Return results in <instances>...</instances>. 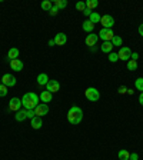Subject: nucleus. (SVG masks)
Here are the masks:
<instances>
[{"label":"nucleus","instance_id":"f257e3e1","mask_svg":"<svg viewBox=\"0 0 143 160\" xmlns=\"http://www.w3.org/2000/svg\"><path fill=\"white\" fill-rule=\"evenodd\" d=\"M39 96L33 92H29V93H24V96L22 97V104L26 110H34L39 106Z\"/></svg>","mask_w":143,"mask_h":160},{"label":"nucleus","instance_id":"f03ea898","mask_svg":"<svg viewBox=\"0 0 143 160\" xmlns=\"http://www.w3.org/2000/svg\"><path fill=\"white\" fill-rule=\"evenodd\" d=\"M83 119V110L80 109L79 106H72L67 112V120L72 124H79Z\"/></svg>","mask_w":143,"mask_h":160},{"label":"nucleus","instance_id":"7ed1b4c3","mask_svg":"<svg viewBox=\"0 0 143 160\" xmlns=\"http://www.w3.org/2000/svg\"><path fill=\"white\" fill-rule=\"evenodd\" d=\"M84 96H86V99L90 100V102H97V100L100 99L99 90L94 89V87H89V89H86V92H84Z\"/></svg>","mask_w":143,"mask_h":160},{"label":"nucleus","instance_id":"20e7f679","mask_svg":"<svg viewBox=\"0 0 143 160\" xmlns=\"http://www.w3.org/2000/svg\"><path fill=\"white\" fill-rule=\"evenodd\" d=\"M99 39H102L103 42H112V39H113L115 33H113V30L112 29H102L99 32Z\"/></svg>","mask_w":143,"mask_h":160},{"label":"nucleus","instance_id":"39448f33","mask_svg":"<svg viewBox=\"0 0 143 160\" xmlns=\"http://www.w3.org/2000/svg\"><path fill=\"white\" fill-rule=\"evenodd\" d=\"M130 56H132V50H130L129 47H120L119 52H117L119 60H123V62H129Z\"/></svg>","mask_w":143,"mask_h":160},{"label":"nucleus","instance_id":"423d86ee","mask_svg":"<svg viewBox=\"0 0 143 160\" xmlns=\"http://www.w3.org/2000/svg\"><path fill=\"white\" fill-rule=\"evenodd\" d=\"M100 24L103 26V29H112L115 24V19L110 14H105V16H102V19H100Z\"/></svg>","mask_w":143,"mask_h":160},{"label":"nucleus","instance_id":"0eeeda50","mask_svg":"<svg viewBox=\"0 0 143 160\" xmlns=\"http://www.w3.org/2000/svg\"><path fill=\"white\" fill-rule=\"evenodd\" d=\"M2 84H4L6 87H13L14 84H16V77L10 73L3 74V77H2Z\"/></svg>","mask_w":143,"mask_h":160},{"label":"nucleus","instance_id":"6e6552de","mask_svg":"<svg viewBox=\"0 0 143 160\" xmlns=\"http://www.w3.org/2000/svg\"><path fill=\"white\" fill-rule=\"evenodd\" d=\"M22 99H17V97H13V99H10V102H9V109L12 110V112H19L20 109H22Z\"/></svg>","mask_w":143,"mask_h":160},{"label":"nucleus","instance_id":"1a4fd4ad","mask_svg":"<svg viewBox=\"0 0 143 160\" xmlns=\"http://www.w3.org/2000/svg\"><path fill=\"white\" fill-rule=\"evenodd\" d=\"M34 113H36V116L42 117V116H46L47 113H49V104L46 103H40L39 106L34 109Z\"/></svg>","mask_w":143,"mask_h":160},{"label":"nucleus","instance_id":"9d476101","mask_svg":"<svg viewBox=\"0 0 143 160\" xmlns=\"http://www.w3.org/2000/svg\"><path fill=\"white\" fill-rule=\"evenodd\" d=\"M46 90H47V92H50L52 94L56 93V92H59V90H60L59 82H57V80H49V83L46 84Z\"/></svg>","mask_w":143,"mask_h":160},{"label":"nucleus","instance_id":"9b49d317","mask_svg":"<svg viewBox=\"0 0 143 160\" xmlns=\"http://www.w3.org/2000/svg\"><path fill=\"white\" fill-rule=\"evenodd\" d=\"M53 40H54V43H56V46H64L67 43V36L64 33H57Z\"/></svg>","mask_w":143,"mask_h":160},{"label":"nucleus","instance_id":"f8f14e48","mask_svg":"<svg viewBox=\"0 0 143 160\" xmlns=\"http://www.w3.org/2000/svg\"><path fill=\"white\" fill-rule=\"evenodd\" d=\"M10 67H12L14 72H22L23 67H24V64L20 59H16V60H10Z\"/></svg>","mask_w":143,"mask_h":160},{"label":"nucleus","instance_id":"ddd939ff","mask_svg":"<svg viewBox=\"0 0 143 160\" xmlns=\"http://www.w3.org/2000/svg\"><path fill=\"white\" fill-rule=\"evenodd\" d=\"M97 40H99V36H97V34L90 33V34H87V37H86V44L89 47H93V46H96Z\"/></svg>","mask_w":143,"mask_h":160},{"label":"nucleus","instance_id":"4468645a","mask_svg":"<svg viewBox=\"0 0 143 160\" xmlns=\"http://www.w3.org/2000/svg\"><path fill=\"white\" fill-rule=\"evenodd\" d=\"M39 99L42 100V102H43V103H50V102H52V99H53V94L50 93V92H42V93H40V96H39Z\"/></svg>","mask_w":143,"mask_h":160},{"label":"nucleus","instance_id":"2eb2a0df","mask_svg":"<svg viewBox=\"0 0 143 160\" xmlns=\"http://www.w3.org/2000/svg\"><path fill=\"white\" fill-rule=\"evenodd\" d=\"M30 124H32V127H33V129L39 130L40 127L43 126V120H42V117L36 116V117H33V119L30 120Z\"/></svg>","mask_w":143,"mask_h":160},{"label":"nucleus","instance_id":"dca6fc26","mask_svg":"<svg viewBox=\"0 0 143 160\" xmlns=\"http://www.w3.org/2000/svg\"><path fill=\"white\" fill-rule=\"evenodd\" d=\"M14 119H16V122H23V120L27 119V110L26 109H20L19 112H16V114H14Z\"/></svg>","mask_w":143,"mask_h":160},{"label":"nucleus","instance_id":"f3484780","mask_svg":"<svg viewBox=\"0 0 143 160\" xmlns=\"http://www.w3.org/2000/svg\"><path fill=\"white\" fill-rule=\"evenodd\" d=\"M47 83H49V76L46 73H40L37 76V84L39 86H46Z\"/></svg>","mask_w":143,"mask_h":160},{"label":"nucleus","instance_id":"a211bd4d","mask_svg":"<svg viewBox=\"0 0 143 160\" xmlns=\"http://www.w3.org/2000/svg\"><path fill=\"white\" fill-rule=\"evenodd\" d=\"M83 30L86 32V33H92V32L94 30V24L92 23L89 19L84 20V22H83Z\"/></svg>","mask_w":143,"mask_h":160},{"label":"nucleus","instance_id":"6ab92c4d","mask_svg":"<svg viewBox=\"0 0 143 160\" xmlns=\"http://www.w3.org/2000/svg\"><path fill=\"white\" fill-rule=\"evenodd\" d=\"M7 57H9V60H16L17 57H19V49L12 47V49L7 52Z\"/></svg>","mask_w":143,"mask_h":160},{"label":"nucleus","instance_id":"aec40b11","mask_svg":"<svg viewBox=\"0 0 143 160\" xmlns=\"http://www.w3.org/2000/svg\"><path fill=\"white\" fill-rule=\"evenodd\" d=\"M112 49H113V44L110 43V42H103V44L100 46V50L103 53H112Z\"/></svg>","mask_w":143,"mask_h":160},{"label":"nucleus","instance_id":"412c9836","mask_svg":"<svg viewBox=\"0 0 143 160\" xmlns=\"http://www.w3.org/2000/svg\"><path fill=\"white\" fill-rule=\"evenodd\" d=\"M100 19H102V16H100L99 13H96V12H92V14L89 16V20H90V22H92L93 24L100 23Z\"/></svg>","mask_w":143,"mask_h":160},{"label":"nucleus","instance_id":"4be33fe9","mask_svg":"<svg viewBox=\"0 0 143 160\" xmlns=\"http://www.w3.org/2000/svg\"><path fill=\"white\" fill-rule=\"evenodd\" d=\"M97 6H99V2H97V0H87L86 2V9H89V10L96 9Z\"/></svg>","mask_w":143,"mask_h":160},{"label":"nucleus","instance_id":"5701e85b","mask_svg":"<svg viewBox=\"0 0 143 160\" xmlns=\"http://www.w3.org/2000/svg\"><path fill=\"white\" fill-rule=\"evenodd\" d=\"M110 43L113 44V47H115V46H122V43H123V39H122L120 36H117V34H115Z\"/></svg>","mask_w":143,"mask_h":160},{"label":"nucleus","instance_id":"b1692460","mask_svg":"<svg viewBox=\"0 0 143 160\" xmlns=\"http://www.w3.org/2000/svg\"><path fill=\"white\" fill-rule=\"evenodd\" d=\"M52 7H53V3H52L50 0H43V2H42V9H43L44 12H50Z\"/></svg>","mask_w":143,"mask_h":160},{"label":"nucleus","instance_id":"393cba45","mask_svg":"<svg viewBox=\"0 0 143 160\" xmlns=\"http://www.w3.org/2000/svg\"><path fill=\"white\" fill-rule=\"evenodd\" d=\"M117 156H119V159H120V160H129L130 153L127 152V150H120L119 153H117Z\"/></svg>","mask_w":143,"mask_h":160},{"label":"nucleus","instance_id":"a878e982","mask_svg":"<svg viewBox=\"0 0 143 160\" xmlns=\"http://www.w3.org/2000/svg\"><path fill=\"white\" fill-rule=\"evenodd\" d=\"M135 87H136L139 92H143V77H139V79L135 80Z\"/></svg>","mask_w":143,"mask_h":160},{"label":"nucleus","instance_id":"bb28decb","mask_svg":"<svg viewBox=\"0 0 143 160\" xmlns=\"http://www.w3.org/2000/svg\"><path fill=\"white\" fill-rule=\"evenodd\" d=\"M127 69H129L130 72H135V70L137 69V62H135V60L130 59L129 62H127Z\"/></svg>","mask_w":143,"mask_h":160},{"label":"nucleus","instance_id":"cd10ccee","mask_svg":"<svg viewBox=\"0 0 143 160\" xmlns=\"http://www.w3.org/2000/svg\"><path fill=\"white\" fill-rule=\"evenodd\" d=\"M54 6L57 7V9H64V7L67 6V2L66 0H56V2H54Z\"/></svg>","mask_w":143,"mask_h":160},{"label":"nucleus","instance_id":"c85d7f7f","mask_svg":"<svg viewBox=\"0 0 143 160\" xmlns=\"http://www.w3.org/2000/svg\"><path fill=\"white\" fill-rule=\"evenodd\" d=\"M76 9L79 10V12H82V13H83L84 10H86V2H77V3H76Z\"/></svg>","mask_w":143,"mask_h":160},{"label":"nucleus","instance_id":"c756f323","mask_svg":"<svg viewBox=\"0 0 143 160\" xmlns=\"http://www.w3.org/2000/svg\"><path fill=\"white\" fill-rule=\"evenodd\" d=\"M7 94V87L4 84H0V97H4Z\"/></svg>","mask_w":143,"mask_h":160},{"label":"nucleus","instance_id":"7c9ffc66","mask_svg":"<svg viewBox=\"0 0 143 160\" xmlns=\"http://www.w3.org/2000/svg\"><path fill=\"white\" fill-rule=\"evenodd\" d=\"M117 53H109V60L112 62V63H115V62H117Z\"/></svg>","mask_w":143,"mask_h":160},{"label":"nucleus","instance_id":"2f4dec72","mask_svg":"<svg viewBox=\"0 0 143 160\" xmlns=\"http://www.w3.org/2000/svg\"><path fill=\"white\" fill-rule=\"evenodd\" d=\"M57 13H59V9H57L56 6H53V7H52V9H50V12H49V14H50V16H56Z\"/></svg>","mask_w":143,"mask_h":160},{"label":"nucleus","instance_id":"473e14b6","mask_svg":"<svg viewBox=\"0 0 143 160\" xmlns=\"http://www.w3.org/2000/svg\"><path fill=\"white\" fill-rule=\"evenodd\" d=\"M117 93H119V94H125V93H127V87H126V86H120V87H119V90H117Z\"/></svg>","mask_w":143,"mask_h":160},{"label":"nucleus","instance_id":"72a5a7b5","mask_svg":"<svg viewBox=\"0 0 143 160\" xmlns=\"http://www.w3.org/2000/svg\"><path fill=\"white\" fill-rule=\"evenodd\" d=\"M33 117H36V113H34V110H27V119H33Z\"/></svg>","mask_w":143,"mask_h":160},{"label":"nucleus","instance_id":"f704fd0d","mask_svg":"<svg viewBox=\"0 0 143 160\" xmlns=\"http://www.w3.org/2000/svg\"><path fill=\"white\" fill-rule=\"evenodd\" d=\"M129 160H139V154L137 153H130Z\"/></svg>","mask_w":143,"mask_h":160},{"label":"nucleus","instance_id":"c9c22d12","mask_svg":"<svg viewBox=\"0 0 143 160\" xmlns=\"http://www.w3.org/2000/svg\"><path fill=\"white\" fill-rule=\"evenodd\" d=\"M130 59L135 60V62H137V59H139V53H132V56H130Z\"/></svg>","mask_w":143,"mask_h":160},{"label":"nucleus","instance_id":"e433bc0d","mask_svg":"<svg viewBox=\"0 0 143 160\" xmlns=\"http://www.w3.org/2000/svg\"><path fill=\"white\" fill-rule=\"evenodd\" d=\"M83 14H84V16H87V17H89V16H90V14H92V10L86 9V10H84V12H83Z\"/></svg>","mask_w":143,"mask_h":160},{"label":"nucleus","instance_id":"4c0bfd02","mask_svg":"<svg viewBox=\"0 0 143 160\" xmlns=\"http://www.w3.org/2000/svg\"><path fill=\"white\" fill-rule=\"evenodd\" d=\"M139 34H140V36H143V23L139 26Z\"/></svg>","mask_w":143,"mask_h":160},{"label":"nucleus","instance_id":"58836bf2","mask_svg":"<svg viewBox=\"0 0 143 160\" xmlns=\"http://www.w3.org/2000/svg\"><path fill=\"white\" fill-rule=\"evenodd\" d=\"M139 103L143 106V92H142V93H140V96H139Z\"/></svg>","mask_w":143,"mask_h":160},{"label":"nucleus","instance_id":"ea45409f","mask_svg":"<svg viewBox=\"0 0 143 160\" xmlns=\"http://www.w3.org/2000/svg\"><path fill=\"white\" fill-rule=\"evenodd\" d=\"M54 44H56V43H54V40H53V39L49 40V46H54Z\"/></svg>","mask_w":143,"mask_h":160},{"label":"nucleus","instance_id":"a19ab883","mask_svg":"<svg viewBox=\"0 0 143 160\" xmlns=\"http://www.w3.org/2000/svg\"><path fill=\"white\" fill-rule=\"evenodd\" d=\"M127 93H129V94H133L135 92H133V90H132V89H127Z\"/></svg>","mask_w":143,"mask_h":160}]
</instances>
